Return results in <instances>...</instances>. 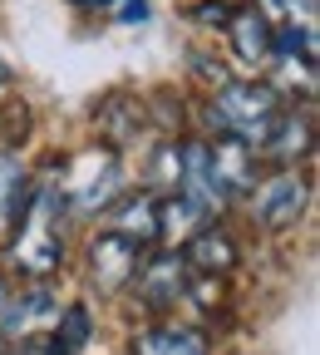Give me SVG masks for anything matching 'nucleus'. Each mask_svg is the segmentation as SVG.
<instances>
[{"instance_id": "4", "label": "nucleus", "mask_w": 320, "mask_h": 355, "mask_svg": "<svg viewBox=\"0 0 320 355\" xmlns=\"http://www.w3.org/2000/svg\"><path fill=\"white\" fill-rule=\"evenodd\" d=\"M172 193H182V198H188V202L207 217V222L237 202V188H232V178H226L217 148L202 144V139L182 144V173H177V188H172Z\"/></svg>"}, {"instance_id": "19", "label": "nucleus", "mask_w": 320, "mask_h": 355, "mask_svg": "<svg viewBox=\"0 0 320 355\" xmlns=\"http://www.w3.org/2000/svg\"><path fill=\"white\" fill-rule=\"evenodd\" d=\"M10 296H15V291H10V282L0 277V311H6V301H10Z\"/></svg>"}, {"instance_id": "1", "label": "nucleus", "mask_w": 320, "mask_h": 355, "mask_svg": "<svg viewBox=\"0 0 320 355\" xmlns=\"http://www.w3.org/2000/svg\"><path fill=\"white\" fill-rule=\"evenodd\" d=\"M60 217H64V202L55 188H25L20 198V232L10 242V266L25 277H50L64 266V232H60Z\"/></svg>"}, {"instance_id": "18", "label": "nucleus", "mask_w": 320, "mask_h": 355, "mask_svg": "<svg viewBox=\"0 0 320 355\" xmlns=\"http://www.w3.org/2000/svg\"><path fill=\"white\" fill-rule=\"evenodd\" d=\"M15 355H55V350H50V345H20Z\"/></svg>"}, {"instance_id": "15", "label": "nucleus", "mask_w": 320, "mask_h": 355, "mask_svg": "<svg viewBox=\"0 0 320 355\" xmlns=\"http://www.w3.org/2000/svg\"><path fill=\"white\" fill-rule=\"evenodd\" d=\"M25 188H30V178H25V163H20L15 153H6V148H0V222H6V217L20 207Z\"/></svg>"}, {"instance_id": "8", "label": "nucleus", "mask_w": 320, "mask_h": 355, "mask_svg": "<svg viewBox=\"0 0 320 355\" xmlns=\"http://www.w3.org/2000/svg\"><path fill=\"white\" fill-rule=\"evenodd\" d=\"M182 266H193V272L202 277H222L237 266V242L226 227H217V222H202V227L182 242Z\"/></svg>"}, {"instance_id": "6", "label": "nucleus", "mask_w": 320, "mask_h": 355, "mask_svg": "<svg viewBox=\"0 0 320 355\" xmlns=\"http://www.w3.org/2000/svg\"><path fill=\"white\" fill-rule=\"evenodd\" d=\"M143 252H148V247L128 242V237H118V232H99L94 242H89V277H94L104 291H123L133 277H139Z\"/></svg>"}, {"instance_id": "16", "label": "nucleus", "mask_w": 320, "mask_h": 355, "mask_svg": "<svg viewBox=\"0 0 320 355\" xmlns=\"http://www.w3.org/2000/svg\"><path fill=\"white\" fill-rule=\"evenodd\" d=\"M281 15H286V30H301V35H315V6L320 0H276Z\"/></svg>"}, {"instance_id": "3", "label": "nucleus", "mask_w": 320, "mask_h": 355, "mask_svg": "<svg viewBox=\"0 0 320 355\" xmlns=\"http://www.w3.org/2000/svg\"><path fill=\"white\" fill-rule=\"evenodd\" d=\"M64 202V212L74 217H104L118 198H123V163L114 148L104 144H89L84 153H74L64 163V178L50 183Z\"/></svg>"}, {"instance_id": "9", "label": "nucleus", "mask_w": 320, "mask_h": 355, "mask_svg": "<svg viewBox=\"0 0 320 355\" xmlns=\"http://www.w3.org/2000/svg\"><path fill=\"white\" fill-rule=\"evenodd\" d=\"M128 286H139V296L148 306H172L182 291H188V266H182V257L163 252V257H143L139 277H133Z\"/></svg>"}, {"instance_id": "14", "label": "nucleus", "mask_w": 320, "mask_h": 355, "mask_svg": "<svg viewBox=\"0 0 320 355\" xmlns=\"http://www.w3.org/2000/svg\"><path fill=\"white\" fill-rule=\"evenodd\" d=\"M50 331H55V340H50L55 355H84L89 336H94V316H89V306H60Z\"/></svg>"}, {"instance_id": "5", "label": "nucleus", "mask_w": 320, "mask_h": 355, "mask_svg": "<svg viewBox=\"0 0 320 355\" xmlns=\"http://www.w3.org/2000/svg\"><path fill=\"white\" fill-rule=\"evenodd\" d=\"M305 202H310V183L301 168H281L271 173L266 183L251 193V222L266 232H286L305 217Z\"/></svg>"}, {"instance_id": "7", "label": "nucleus", "mask_w": 320, "mask_h": 355, "mask_svg": "<svg viewBox=\"0 0 320 355\" xmlns=\"http://www.w3.org/2000/svg\"><path fill=\"white\" fill-rule=\"evenodd\" d=\"M232 35V55L247 64V69H266L271 64V44H276V25H271L266 10H242V15H226L222 25Z\"/></svg>"}, {"instance_id": "2", "label": "nucleus", "mask_w": 320, "mask_h": 355, "mask_svg": "<svg viewBox=\"0 0 320 355\" xmlns=\"http://www.w3.org/2000/svg\"><path fill=\"white\" fill-rule=\"evenodd\" d=\"M281 109H286L281 104V89L276 84H261V79H222L212 89V99H207L212 128L222 133V139L247 144L251 153L261 148V139L271 133V123H276Z\"/></svg>"}, {"instance_id": "12", "label": "nucleus", "mask_w": 320, "mask_h": 355, "mask_svg": "<svg viewBox=\"0 0 320 355\" xmlns=\"http://www.w3.org/2000/svg\"><path fill=\"white\" fill-rule=\"evenodd\" d=\"M55 316H60V301L44 291V286H35V291L6 301V311H0V331L15 336V340L20 336H39L44 326H55Z\"/></svg>"}, {"instance_id": "11", "label": "nucleus", "mask_w": 320, "mask_h": 355, "mask_svg": "<svg viewBox=\"0 0 320 355\" xmlns=\"http://www.w3.org/2000/svg\"><path fill=\"white\" fill-rule=\"evenodd\" d=\"M104 222H109L104 232H118V237H128V242L148 247V242L158 237V198H153V193H123V198L104 212Z\"/></svg>"}, {"instance_id": "17", "label": "nucleus", "mask_w": 320, "mask_h": 355, "mask_svg": "<svg viewBox=\"0 0 320 355\" xmlns=\"http://www.w3.org/2000/svg\"><path fill=\"white\" fill-rule=\"evenodd\" d=\"M143 15H148V0H114V20H123V25H143Z\"/></svg>"}, {"instance_id": "13", "label": "nucleus", "mask_w": 320, "mask_h": 355, "mask_svg": "<svg viewBox=\"0 0 320 355\" xmlns=\"http://www.w3.org/2000/svg\"><path fill=\"white\" fill-rule=\"evenodd\" d=\"M139 355H207V336L197 326H153L139 336Z\"/></svg>"}, {"instance_id": "20", "label": "nucleus", "mask_w": 320, "mask_h": 355, "mask_svg": "<svg viewBox=\"0 0 320 355\" xmlns=\"http://www.w3.org/2000/svg\"><path fill=\"white\" fill-rule=\"evenodd\" d=\"M74 6H104V10H114V0H74Z\"/></svg>"}, {"instance_id": "10", "label": "nucleus", "mask_w": 320, "mask_h": 355, "mask_svg": "<svg viewBox=\"0 0 320 355\" xmlns=\"http://www.w3.org/2000/svg\"><path fill=\"white\" fill-rule=\"evenodd\" d=\"M310 133H315V123H310V109H281L276 114V123H271V133L261 139V148L256 153H266V158H276L281 168H296V158H305L310 153Z\"/></svg>"}, {"instance_id": "21", "label": "nucleus", "mask_w": 320, "mask_h": 355, "mask_svg": "<svg viewBox=\"0 0 320 355\" xmlns=\"http://www.w3.org/2000/svg\"><path fill=\"white\" fill-rule=\"evenodd\" d=\"M6 84H10V64H6V60H0V89H6Z\"/></svg>"}]
</instances>
